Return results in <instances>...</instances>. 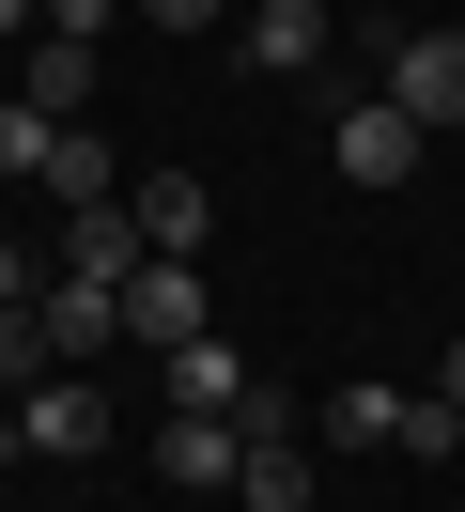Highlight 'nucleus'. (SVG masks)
<instances>
[{
    "label": "nucleus",
    "mask_w": 465,
    "mask_h": 512,
    "mask_svg": "<svg viewBox=\"0 0 465 512\" xmlns=\"http://www.w3.org/2000/svg\"><path fill=\"white\" fill-rule=\"evenodd\" d=\"M124 342H140V357L217 342V311H202V264H140V280H124Z\"/></svg>",
    "instance_id": "3"
},
{
    "label": "nucleus",
    "mask_w": 465,
    "mask_h": 512,
    "mask_svg": "<svg viewBox=\"0 0 465 512\" xmlns=\"http://www.w3.org/2000/svg\"><path fill=\"white\" fill-rule=\"evenodd\" d=\"M0 32H47V0H0Z\"/></svg>",
    "instance_id": "20"
},
{
    "label": "nucleus",
    "mask_w": 465,
    "mask_h": 512,
    "mask_svg": "<svg viewBox=\"0 0 465 512\" xmlns=\"http://www.w3.org/2000/svg\"><path fill=\"white\" fill-rule=\"evenodd\" d=\"M450 404H465V342H450Z\"/></svg>",
    "instance_id": "21"
},
{
    "label": "nucleus",
    "mask_w": 465,
    "mask_h": 512,
    "mask_svg": "<svg viewBox=\"0 0 465 512\" xmlns=\"http://www.w3.org/2000/svg\"><path fill=\"white\" fill-rule=\"evenodd\" d=\"M388 450H403V466H450V450H465V404H450V388H434V404H403Z\"/></svg>",
    "instance_id": "14"
},
{
    "label": "nucleus",
    "mask_w": 465,
    "mask_h": 512,
    "mask_svg": "<svg viewBox=\"0 0 465 512\" xmlns=\"http://www.w3.org/2000/svg\"><path fill=\"white\" fill-rule=\"evenodd\" d=\"M419 388H326V450H388Z\"/></svg>",
    "instance_id": "13"
},
{
    "label": "nucleus",
    "mask_w": 465,
    "mask_h": 512,
    "mask_svg": "<svg viewBox=\"0 0 465 512\" xmlns=\"http://www.w3.org/2000/svg\"><path fill=\"white\" fill-rule=\"evenodd\" d=\"M47 32H78V47H93V32H109V0H47Z\"/></svg>",
    "instance_id": "19"
},
{
    "label": "nucleus",
    "mask_w": 465,
    "mask_h": 512,
    "mask_svg": "<svg viewBox=\"0 0 465 512\" xmlns=\"http://www.w3.org/2000/svg\"><path fill=\"white\" fill-rule=\"evenodd\" d=\"M326 32H341L326 0H248V16H233V47H248L264 78H326Z\"/></svg>",
    "instance_id": "6"
},
{
    "label": "nucleus",
    "mask_w": 465,
    "mask_h": 512,
    "mask_svg": "<svg viewBox=\"0 0 465 512\" xmlns=\"http://www.w3.org/2000/svg\"><path fill=\"white\" fill-rule=\"evenodd\" d=\"M124 218H140V249H155V264H202L217 187H202V171H140V187H124Z\"/></svg>",
    "instance_id": "5"
},
{
    "label": "nucleus",
    "mask_w": 465,
    "mask_h": 512,
    "mask_svg": "<svg viewBox=\"0 0 465 512\" xmlns=\"http://www.w3.org/2000/svg\"><path fill=\"white\" fill-rule=\"evenodd\" d=\"M0 435H16L31 466H93V450H109V388L47 373V388H16V419H0Z\"/></svg>",
    "instance_id": "1"
},
{
    "label": "nucleus",
    "mask_w": 465,
    "mask_h": 512,
    "mask_svg": "<svg viewBox=\"0 0 465 512\" xmlns=\"http://www.w3.org/2000/svg\"><path fill=\"white\" fill-rule=\"evenodd\" d=\"M388 109L419 140H450L465 125V32H388Z\"/></svg>",
    "instance_id": "2"
},
{
    "label": "nucleus",
    "mask_w": 465,
    "mask_h": 512,
    "mask_svg": "<svg viewBox=\"0 0 465 512\" xmlns=\"http://www.w3.org/2000/svg\"><path fill=\"white\" fill-rule=\"evenodd\" d=\"M155 466H171L186 497H233V419H171V435H155Z\"/></svg>",
    "instance_id": "11"
},
{
    "label": "nucleus",
    "mask_w": 465,
    "mask_h": 512,
    "mask_svg": "<svg viewBox=\"0 0 465 512\" xmlns=\"http://www.w3.org/2000/svg\"><path fill=\"white\" fill-rule=\"evenodd\" d=\"M16 109H47V125H93V47H78V32H31V78H16Z\"/></svg>",
    "instance_id": "8"
},
{
    "label": "nucleus",
    "mask_w": 465,
    "mask_h": 512,
    "mask_svg": "<svg viewBox=\"0 0 465 512\" xmlns=\"http://www.w3.org/2000/svg\"><path fill=\"white\" fill-rule=\"evenodd\" d=\"M310 497H326L310 435H233V512H310Z\"/></svg>",
    "instance_id": "7"
},
{
    "label": "nucleus",
    "mask_w": 465,
    "mask_h": 512,
    "mask_svg": "<svg viewBox=\"0 0 465 512\" xmlns=\"http://www.w3.org/2000/svg\"><path fill=\"white\" fill-rule=\"evenodd\" d=\"M140 264H155V249H140V218H124V202H93V218L62 233V280H109V295H124Z\"/></svg>",
    "instance_id": "10"
},
{
    "label": "nucleus",
    "mask_w": 465,
    "mask_h": 512,
    "mask_svg": "<svg viewBox=\"0 0 465 512\" xmlns=\"http://www.w3.org/2000/svg\"><path fill=\"white\" fill-rule=\"evenodd\" d=\"M47 187H62V202L93 218V202H124V156H109L93 125H62V140H47Z\"/></svg>",
    "instance_id": "12"
},
{
    "label": "nucleus",
    "mask_w": 465,
    "mask_h": 512,
    "mask_svg": "<svg viewBox=\"0 0 465 512\" xmlns=\"http://www.w3.org/2000/svg\"><path fill=\"white\" fill-rule=\"evenodd\" d=\"M326 156H341V187H403V171H419V125H403L388 94H341L326 109Z\"/></svg>",
    "instance_id": "4"
},
{
    "label": "nucleus",
    "mask_w": 465,
    "mask_h": 512,
    "mask_svg": "<svg viewBox=\"0 0 465 512\" xmlns=\"http://www.w3.org/2000/svg\"><path fill=\"white\" fill-rule=\"evenodd\" d=\"M155 388H171V419H233L248 404V357L233 342H186V357H155Z\"/></svg>",
    "instance_id": "9"
},
{
    "label": "nucleus",
    "mask_w": 465,
    "mask_h": 512,
    "mask_svg": "<svg viewBox=\"0 0 465 512\" xmlns=\"http://www.w3.org/2000/svg\"><path fill=\"white\" fill-rule=\"evenodd\" d=\"M140 16H171V32H217V16H233V0H140Z\"/></svg>",
    "instance_id": "18"
},
{
    "label": "nucleus",
    "mask_w": 465,
    "mask_h": 512,
    "mask_svg": "<svg viewBox=\"0 0 465 512\" xmlns=\"http://www.w3.org/2000/svg\"><path fill=\"white\" fill-rule=\"evenodd\" d=\"M47 140H62L47 109H16V94H0V171H47Z\"/></svg>",
    "instance_id": "16"
},
{
    "label": "nucleus",
    "mask_w": 465,
    "mask_h": 512,
    "mask_svg": "<svg viewBox=\"0 0 465 512\" xmlns=\"http://www.w3.org/2000/svg\"><path fill=\"white\" fill-rule=\"evenodd\" d=\"M62 373V342H47V311H0V388H47Z\"/></svg>",
    "instance_id": "15"
},
{
    "label": "nucleus",
    "mask_w": 465,
    "mask_h": 512,
    "mask_svg": "<svg viewBox=\"0 0 465 512\" xmlns=\"http://www.w3.org/2000/svg\"><path fill=\"white\" fill-rule=\"evenodd\" d=\"M31 295H47V280H31V249L0 233V311H31Z\"/></svg>",
    "instance_id": "17"
}]
</instances>
